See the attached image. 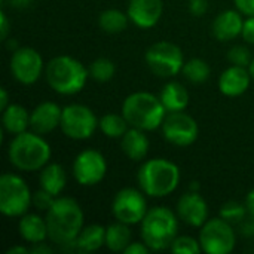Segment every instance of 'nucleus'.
<instances>
[{"label": "nucleus", "instance_id": "1", "mask_svg": "<svg viewBox=\"0 0 254 254\" xmlns=\"http://www.w3.org/2000/svg\"><path fill=\"white\" fill-rule=\"evenodd\" d=\"M49 241L63 252H77L76 240L83 229L85 214L74 198L57 196L52 207L46 211Z\"/></svg>", "mask_w": 254, "mask_h": 254}, {"label": "nucleus", "instance_id": "2", "mask_svg": "<svg viewBox=\"0 0 254 254\" xmlns=\"http://www.w3.org/2000/svg\"><path fill=\"white\" fill-rule=\"evenodd\" d=\"M52 156L51 144L42 134L24 131L12 137L7 144V159L19 171H40Z\"/></svg>", "mask_w": 254, "mask_h": 254}, {"label": "nucleus", "instance_id": "3", "mask_svg": "<svg viewBox=\"0 0 254 254\" xmlns=\"http://www.w3.org/2000/svg\"><path fill=\"white\" fill-rule=\"evenodd\" d=\"M180 168L165 158L144 161L137 173L138 188L150 198H164L174 193L180 185Z\"/></svg>", "mask_w": 254, "mask_h": 254}, {"label": "nucleus", "instance_id": "4", "mask_svg": "<svg viewBox=\"0 0 254 254\" xmlns=\"http://www.w3.org/2000/svg\"><path fill=\"white\" fill-rule=\"evenodd\" d=\"M45 79L54 92L68 97L79 94L85 88L89 73L88 68L74 57L57 55L46 64Z\"/></svg>", "mask_w": 254, "mask_h": 254}, {"label": "nucleus", "instance_id": "5", "mask_svg": "<svg viewBox=\"0 0 254 254\" xmlns=\"http://www.w3.org/2000/svg\"><path fill=\"white\" fill-rule=\"evenodd\" d=\"M179 216L168 207L158 205L149 208L140 223L141 240L152 252H162L171 247L179 237Z\"/></svg>", "mask_w": 254, "mask_h": 254}, {"label": "nucleus", "instance_id": "6", "mask_svg": "<svg viewBox=\"0 0 254 254\" xmlns=\"http://www.w3.org/2000/svg\"><path fill=\"white\" fill-rule=\"evenodd\" d=\"M167 113L161 98L147 91L132 92L122 103V115L129 127L146 132L161 128Z\"/></svg>", "mask_w": 254, "mask_h": 254}, {"label": "nucleus", "instance_id": "7", "mask_svg": "<svg viewBox=\"0 0 254 254\" xmlns=\"http://www.w3.org/2000/svg\"><path fill=\"white\" fill-rule=\"evenodd\" d=\"M33 205V192L27 182L13 173H4L0 177V211L3 216L15 219L28 213Z\"/></svg>", "mask_w": 254, "mask_h": 254}, {"label": "nucleus", "instance_id": "8", "mask_svg": "<svg viewBox=\"0 0 254 254\" xmlns=\"http://www.w3.org/2000/svg\"><path fill=\"white\" fill-rule=\"evenodd\" d=\"M144 61L149 70L162 79L177 76L185 65L182 48L168 40H159L150 45L144 54Z\"/></svg>", "mask_w": 254, "mask_h": 254}, {"label": "nucleus", "instance_id": "9", "mask_svg": "<svg viewBox=\"0 0 254 254\" xmlns=\"http://www.w3.org/2000/svg\"><path fill=\"white\" fill-rule=\"evenodd\" d=\"M98 118L94 110L85 104L73 103L63 107L60 129L67 138L71 140H88L98 129Z\"/></svg>", "mask_w": 254, "mask_h": 254}, {"label": "nucleus", "instance_id": "10", "mask_svg": "<svg viewBox=\"0 0 254 254\" xmlns=\"http://www.w3.org/2000/svg\"><path fill=\"white\" fill-rule=\"evenodd\" d=\"M199 243L207 254H229L237 247V231L225 219H208L199 228Z\"/></svg>", "mask_w": 254, "mask_h": 254}, {"label": "nucleus", "instance_id": "11", "mask_svg": "<svg viewBox=\"0 0 254 254\" xmlns=\"http://www.w3.org/2000/svg\"><path fill=\"white\" fill-rule=\"evenodd\" d=\"M141 189L124 188L121 189L112 201V214L118 222L125 225H140L147 214V199Z\"/></svg>", "mask_w": 254, "mask_h": 254}, {"label": "nucleus", "instance_id": "12", "mask_svg": "<svg viewBox=\"0 0 254 254\" xmlns=\"http://www.w3.org/2000/svg\"><path fill=\"white\" fill-rule=\"evenodd\" d=\"M9 68L13 79L21 85H33L45 76L46 64L39 51L30 46H19L10 55Z\"/></svg>", "mask_w": 254, "mask_h": 254}, {"label": "nucleus", "instance_id": "13", "mask_svg": "<svg viewBox=\"0 0 254 254\" xmlns=\"http://www.w3.org/2000/svg\"><path fill=\"white\" fill-rule=\"evenodd\" d=\"M71 173L80 186L92 188L101 183L107 176V161L100 150L85 149L76 155Z\"/></svg>", "mask_w": 254, "mask_h": 254}, {"label": "nucleus", "instance_id": "14", "mask_svg": "<svg viewBox=\"0 0 254 254\" xmlns=\"http://www.w3.org/2000/svg\"><path fill=\"white\" fill-rule=\"evenodd\" d=\"M164 138L177 147L192 146L199 135V125L186 112H171L167 113L162 127H161Z\"/></svg>", "mask_w": 254, "mask_h": 254}, {"label": "nucleus", "instance_id": "15", "mask_svg": "<svg viewBox=\"0 0 254 254\" xmlns=\"http://www.w3.org/2000/svg\"><path fill=\"white\" fill-rule=\"evenodd\" d=\"M176 213L182 222L192 228H201L210 219V210L205 198L201 195V192L193 190H189L179 198L176 204Z\"/></svg>", "mask_w": 254, "mask_h": 254}, {"label": "nucleus", "instance_id": "16", "mask_svg": "<svg viewBox=\"0 0 254 254\" xmlns=\"http://www.w3.org/2000/svg\"><path fill=\"white\" fill-rule=\"evenodd\" d=\"M127 13L129 21L143 30L153 28L162 13H164V1L162 0H129Z\"/></svg>", "mask_w": 254, "mask_h": 254}, {"label": "nucleus", "instance_id": "17", "mask_svg": "<svg viewBox=\"0 0 254 254\" xmlns=\"http://www.w3.org/2000/svg\"><path fill=\"white\" fill-rule=\"evenodd\" d=\"M63 107L54 101H42L30 112V129L37 134H49L60 128Z\"/></svg>", "mask_w": 254, "mask_h": 254}, {"label": "nucleus", "instance_id": "18", "mask_svg": "<svg viewBox=\"0 0 254 254\" xmlns=\"http://www.w3.org/2000/svg\"><path fill=\"white\" fill-rule=\"evenodd\" d=\"M252 80L253 79L247 67L232 64L219 76V91L225 97H240L247 92Z\"/></svg>", "mask_w": 254, "mask_h": 254}, {"label": "nucleus", "instance_id": "19", "mask_svg": "<svg viewBox=\"0 0 254 254\" xmlns=\"http://www.w3.org/2000/svg\"><path fill=\"white\" fill-rule=\"evenodd\" d=\"M243 27H244L243 13L238 9H226L222 10L214 18L211 30H213V36L219 42H229L241 36Z\"/></svg>", "mask_w": 254, "mask_h": 254}, {"label": "nucleus", "instance_id": "20", "mask_svg": "<svg viewBox=\"0 0 254 254\" xmlns=\"http://www.w3.org/2000/svg\"><path fill=\"white\" fill-rule=\"evenodd\" d=\"M149 147H150V141L149 137L146 135V131L138 128L129 127V129L121 138L122 152L128 159L134 162H141L143 159H146L149 153Z\"/></svg>", "mask_w": 254, "mask_h": 254}, {"label": "nucleus", "instance_id": "21", "mask_svg": "<svg viewBox=\"0 0 254 254\" xmlns=\"http://www.w3.org/2000/svg\"><path fill=\"white\" fill-rule=\"evenodd\" d=\"M18 234L21 240H24L30 246L45 243L46 240H49L46 219L40 217L39 214H28V213L21 216L18 222Z\"/></svg>", "mask_w": 254, "mask_h": 254}, {"label": "nucleus", "instance_id": "22", "mask_svg": "<svg viewBox=\"0 0 254 254\" xmlns=\"http://www.w3.org/2000/svg\"><path fill=\"white\" fill-rule=\"evenodd\" d=\"M159 98L168 113L171 112H185L190 103V95L189 91L185 85L180 82L171 80L167 82L159 94Z\"/></svg>", "mask_w": 254, "mask_h": 254}, {"label": "nucleus", "instance_id": "23", "mask_svg": "<svg viewBox=\"0 0 254 254\" xmlns=\"http://www.w3.org/2000/svg\"><path fill=\"white\" fill-rule=\"evenodd\" d=\"M1 127L10 135H16L24 131H28L30 112L21 104L10 103L4 110H1Z\"/></svg>", "mask_w": 254, "mask_h": 254}, {"label": "nucleus", "instance_id": "24", "mask_svg": "<svg viewBox=\"0 0 254 254\" xmlns=\"http://www.w3.org/2000/svg\"><path fill=\"white\" fill-rule=\"evenodd\" d=\"M39 183L40 188L45 189L46 192L60 196L67 185V173L63 165L57 162H49L40 170Z\"/></svg>", "mask_w": 254, "mask_h": 254}, {"label": "nucleus", "instance_id": "25", "mask_svg": "<svg viewBox=\"0 0 254 254\" xmlns=\"http://www.w3.org/2000/svg\"><path fill=\"white\" fill-rule=\"evenodd\" d=\"M77 253H94L106 246V228L101 225L83 226L76 240Z\"/></svg>", "mask_w": 254, "mask_h": 254}, {"label": "nucleus", "instance_id": "26", "mask_svg": "<svg viewBox=\"0 0 254 254\" xmlns=\"http://www.w3.org/2000/svg\"><path fill=\"white\" fill-rule=\"evenodd\" d=\"M132 243V232L129 225L122 222L112 223L106 228V247L113 253H124Z\"/></svg>", "mask_w": 254, "mask_h": 254}, {"label": "nucleus", "instance_id": "27", "mask_svg": "<svg viewBox=\"0 0 254 254\" xmlns=\"http://www.w3.org/2000/svg\"><path fill=\"white\" fill-rule=\"evenodd\" d=\"M129 16L119 9H106L98 15V25L107 34H118L128 28Z\"/></svg>", "mask_w": 254, "mask_h": 254}, {"label": "nucleus", "instance_id": "28", "mask_svg": "<svg viewBox=\"0 0 254 254\" xmlns=\"http://www.w3.org/2000/svg\"><path fill=\"white\" fill-rule=\"evenodd\" d=\"M98 129L109 138L121 140L124 134L129 129V124L122 113H106L98 121Z\"/></svg>", "mask_w": 254, "mask_h": 254}, {"label": "nucleus", "instance_id": "29", "mask_svg": "<svg viewBox=\"0 0 254 254\" xmlns=\"http://www.w3.org/2000/svg\"><path fill=\"white\" fill-rule=\"evenodd\" d=\"M182 74L190 83L199 85V83H205L210 79L211 68H210V64L205 60H202V58H190V60L185 61V65L182 68Z\"/></svg>", "mask_w": 254, "mask_h": 254}, {"label": "nucleus", "instance_id": "30", "mask_svg": "<svg viewBox=\"0 0 254 254\" xmlns=\"http://www.w3.org/2000/svg\"><path fill=\"white\" fill-rule=\"evenodd\" d=\"M88 73H89V79L100 82V83H106L110 82L115 74H116V64L110 60V58H97L94 60L89 67H88Z\"/></svg>", "mask_w": 254, "mask_h": 254}, {"label": "nucleus", "instance_id": "31", "mask_svg": "<svg viewBox=\"0 0 254 254\" xmlns=\"http://www.w3.org/2000/svg\"><path fill=\"white\" fill-rule=\"evenodd\" d=\"M219 216L225 219L226 222H229L231 225H240L249 216V210H247L246 202L229 201L222 205Z\"/></svg>", "mask_w": 254, "mask_h": 254}, {"label": "nucleus", "instance_id": "32", "mask_svg": "<svg viewBox=\"0 0 254 254\" xmlns=\"http://www.w3.org/2000/svg\"><path fill=\"white\" fill-rule=\"evenodd\" d=\"M170 250L176 254H198L202 252V247L199 240L188 235H179L173 241Z\"/></svg>", "mask_w": 254, "mask_h": 254}, {"label": "nucleus", "instance_id": "33", "mask_svg": "<svg viewBox=\"0 0 254 254\" xmlns=\"http://www.w3.org/2000/svg\"><path fill=\"white\" fill-rule=\"evenodd\" d=\"M228 60L231 64L234 65H241V67H247L250 65L253 55L250 52V49L244 45H235L228 51Z\"/></svg>", "mask_w": 254, "mask_h": 254}, {"label": "nucleus", "instance_id": "34", "mask_svg": "<svg viewBox=\"0 0 254 254\" xmlns=\"http://www.w3.org/2000/svg\"><path fill=\"white\" fill-rule=\"evenodd\" d=\"M55 199H57L55 195H52L40 188L39 190H36L33 193V207H36L40 211H48L52 207V204L55 202Z\"/></svg>", "mask_w": 254, "mask_h": 254}, {"label": "nucleus", "instance_id": "35", "mask_svg": "<svg viewBox=\"0 0 254 254\" xmlns=\"http://www.w3.org/2000/svg\"><path fill=\"white\" fill-rule=\"evenodd\" d=\"M238 232L246 238H254V216H249L238 225Z\"/></svg>", "mask_w": 254, "mask_h": 254}, {"label": "nucleus", "instance_id": "36", "mask_svg": "<svg viewBox=\"0 0 254 254\" xmlns=\"http://www.w3.org/2000/svg\"><path fill=\"white\" fill-rule=\"evenodd\" d=\"M241 37H243L247 43L254 45V16H247V18L244 19V27H243Z\"/></svg>", "mask_w": 254, "mask_h": 254}, {"label": "nucleus", "instance_id": "37", "mask_svg": "<svg viewBox=\"0 0 254 254\" xmlns=\"http://www.w3.org/2000/svg\"><path fill=\"white\" fill-rule=\"evenodd\" d=\"M208 9V0H189V12L193 16H202Z\"/></svg>", "mask_w": 254, "mask_h": 254}, {"label": "nucleus", "instance_id": "38", "mask_svg": "<svg viewBox=\"0 0 254 254\" xmlns=\"http://www.w3.org/2000/svg\"><path fill=\"white\" fill-rule=\"evenodd\" d=\"M152 252L150 249H149V246L141 240V241H132L128 247H127V250L124 252L125 254H149Z\"/></svg>", "mask_w": 254, "mask_h": 254}, {"label": "nucleus", "instance_id": "39", "mask_svg": "<svg viewBox=\"0 0 254 254\" xmlns=\"http://www.w3.org/2000/svg\"><path fill=\"white\" fill-rule=\"evenodd\" d=\"M235 7L246 16H254V0H234Z\"/></svg>", "mask_w": 254, "mask_h": 254}, {"label": "nucleus", "instance_id": "40", "mask_svg": "<svg viewBox=\"0 0 254 254\" xmlns=\"http://www.w3.org/2000/svg\"><path fill=\"white\" fill-rule=\"evenodd\" d=\"M9 33H10V22H9L6 12L1 10L0 12V37L3 42L9 37Z\"/></svg>", "mask_w": 254, "mask_h": 254}, {"label": "nucleus", "instance_id": "41", "mask_svg": "<svg viewBox=\"0 0 254 254\" xmlns=\"http://www.w3.org/2000/svg\"><path fill=\"white\" fill-rule=\"evenodd\" d=\"M54 253V249L51 246L45 243H39V244H33L30 247V254H52Z\"/></svg>", "mask_w": 254, "mask_h": 254}, {"label": "nucleus", "instance_id": "42", "mask_svg": "<svg viewBox=\"0 0 254 254\" xmlns=\"http://www.w3.org/2000/svg\"><path fill=\"white\" fill-rule=\"evenodd\" d=\"M34 0H6V3L10 6V7H15V9H25L28 7Z\"/></svg>", "mask_w": 254, "mask_h": 254}, {"label": "nucleus", "instance_id": "43", "mask_svg": "<svg viewBox=\"0 0 254 254\" xmlns=\"http://www.w3.org/2000/svg\"><path fill=\"white\" fill-rule=\"evenodd\" d=\"M6 254H30V249L24 247L22 244H18V246H13V247L7 249Z\"/></svg>", "mask_w": 254, "mask_h": 254}, {"label": "nucleus", "instance_id": "44", "mask_svg": "<svg viewBox=\"0 0 254 254\" xmlns=\"http://www.w3.org/2000/svg\"><path fill=\"white\" fill-rule=\"evenodd\" d=\"M9 94H7V89L6 88H1L0 89V109L4 110L7 106H9Z\"/></svg>", "mask_w": 254, "mask_h": 254}, {"label": "nucleus", "instance_id": "45", "mask_svg": "<svg viewBox=\"0 0 254 254\" xmlns=\"http://www.w3.org/2000/svg\"><path fill=\"white\" fill-rule=\"evenodd\" d=\"M246 205H247V210H249V213L254 216V189H252L249 193H247V196H246Z\"/></svg>", "mask_w": 254, "mask_h": 254}, {"label": "nucleus", "instance_id": "46", "mask_svg": "<svg viewBox=\"0 0 254 254\" xmlns=\"http://www.w3.org/2000/svg\"><path fill=\"white\" fill-rule=\"evenodd\" d=\"M4 42H6V46H7L9 49H12V52H13L15 49H18V48H19V46L16 45L15 39H6Z\"/></svg>", "mask_w": 254, "mask_h": 254}, {"label": "nucleus", "instance_id": "47", "mask_svg": "<svg viewBox=\"0 0 254 254\" xmlns=\"http://www.w3.org/2000/svg\"><path fill=\"white\" fill-rule=\"evenodd\" d=\"M189 190H193V192H201V185H199V182L193 180V182L189 185Z\"/></svg>", "mask_w": 254, "mask_h": 254}, {"label": "nucleus", "instance_id": "48", "mask_svg": "<svg viewBox=\"0 0 254 254\" xmlns=\"http://www.w3.org/2000/svg\"><path fill=\"white\" fill-rule=\"evenodd\" d=\"M249 71H250V74H252V79L254 80V57L253 60H252V63H250V65H249Z\"/></svg>", "mask_w": 254, "mask_h": 254}]
</instances>
